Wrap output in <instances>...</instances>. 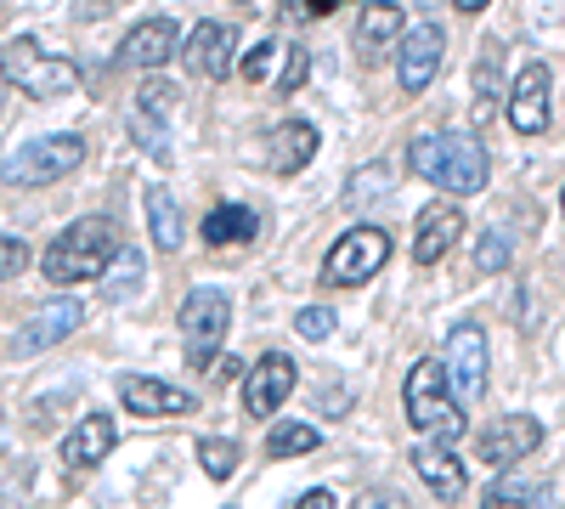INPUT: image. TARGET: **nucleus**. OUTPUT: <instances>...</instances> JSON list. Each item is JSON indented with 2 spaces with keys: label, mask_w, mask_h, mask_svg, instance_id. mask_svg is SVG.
<instances>
[{
  "label": "nucleus",
  "mask_w": 565,
  "mask_h": 509,
  "mask_svg": "<svg viewBox=\"0 0 565 509\" xmlns=\"http://www.w3.org/2000/svg\"><path fill=\"white\" fill-rule=\"evenodd\" d=\"M402 7L396 0H373V7H362V18H356V40H362V52L373 57V52H385V45L396 40L402 45Z\"/></svg>",
  "instance_id": "21"
},
{
  "label": "nucleus",
  "mask_w": 565,
  "mask_h": 509,
  "mask_svg": "<svg viewBox=\"0 0 565 509\" xmlns=\"http://www.w3.org/2000/svg\"><path fill=\"white\" fill-rule=\"evenodd\" d=\"M345 407H351V396H345V391H322V413H334V420H340Z\"/></svg>",
  "instance_id": "38"
},
{
  "label": "nucleus",
  "mask_w": 565,
  "mask_h": 509,
  "mask_svg": "<svg viewBox=\"0 0 565 509\" xmlns=\"http://www.w3.org/2000/svg\"><path fill=\"white\" fill-rule=\"evenodd\" d=\"M0 108H7V74H0Z\"/></svg>",
  "instance_id": "41"
},
{
  "label": "nucleus",
  "mask_w": 565,
  "mask_h": 509,
  "mask_svg": "<svg viewBox=\"0 0 565 509\" xmlns=\"http://www.w3.org/2000/svg\"><path fill=\"white\" fill-rule=\"evenodd\" d=\"M441 57H447V34H441V23L424 18L418 29H407V34H402V57H396V79H402V91H424V85L441 74Z\"/></svg>",
  "instance_id": "12"
},
{
  "label": "nucleus",
  "mask_w": 565,
  "mask_h": 509,
  "mask_svg": "<svg viewBox=\"0 0 565 509\" xmlns=\"http://www.w3.org/2000/svg\"><path fill=\"white\" fill-rule=\"evenodd\" d=\"M317 159V125L311 119H282L271 130V170L277 176H300Z\"/></svg>",
  "instance_id": "20"
},
{
  "label": "nucleus",
  "mask_w": 565,
  "mask_h": 509,
  "mask_svg": "<svg viewBox=\"0 0 565 509\" xmlns=\"http://www.w3.org/2000/svg\"><path fill=\"white\" fill-rule=\"evenodd\" d=\"M413 470H418V481L430 487L441 503H458V498L469 492V470H463V458H458L447 442H424V447H413Z\"/></svg>",
  "instance_id": "18"
},
{
  "label": "nucleus",
  "mask_w": 565,
  "mask_h": 509,
  "mask_svg": "<svg viewBox=\"0 0 565 509\" xmlns=\"http://www.w3.org/2000/svg\"><path fill=\"white\" fill-rule=\"evenodd\" d=\"M130 130H136V142L148 148V153H159V159H170V136H164V119L153 125V114L148 108H136V119H130Z\"/></svg>",
  "instance_id": "30"
},
{
  "label": "nucleus",
  "mask_w": 565,
  "mask_h": 509,
  "mask_svg": "<svg viewBox=\"0 0 565 509\" xmlns=\"http://www.w3.org/2000/svg\"><path fill=\"white\" fill-rule=\"evenodd\" d=\"M476 266L481 272H503L509 266V238L503 233H481L476 238Z\"/></svg>",
  "instance_id": "32"
},
{
  "label": "nucleus",
  "mask_w": 565,
  "mask_h": 509,
  "mask_svg": "<svg viewBox=\"0 0 565 509\" xmlns=\"http://www.w3.org/2000/svg\"><path fill=\"white\" fill-rule=\"evenodd\" d=\"M119 250H125V244H119V226H114L108 215H85V221L68 226V233H57L52 244H45L40 272L52 277L57 289H74V284H90V277H103L108 261H114Z\"/></svg>",
  "instance_id": "2"
},
{
  "label": "nucleus",
  "mask_w": 565,
  "mask_h": 509,
  "mask_svg": "<svg viewBox=\"0 0 565 509\" xmlns=\"http://www.w3.org/2000/svg\"><path fill=\"white\" fill-rule=\"evenodd\" d=\"M532 503H537V487L521 476H498L481 498V509H532Z\"/></svg>",
  "instance_id": "26"
},
{
  "label": "nucleus",
  "mask_w": 565,
  "mask_h": 509,
  "mask_svg": "<svg viewBox=\"0 0 565 509\" xmlns=\"http://www.w3.org/2000/svg\"><path fill=\"white\" fill-rule=\"evenodd\" d=\"M391 188H396L391 165H367V170H356V181L345 188V199H351V204H367V199H391Z\"/></svg>",
  "instance_id": "28"
},
{
  "label": "nucleus",
  "mask_w": 565,
  "mask_h": 509,
  "mask_svg": "<svg viewBox=\"0 0 565 509\" xmlns=\"http://www.w3.org/2000/svg\"><path fill=\"white\" fill-rule=\"evenodd\" d=\"M79 165H85V136L52 130V136H34V142L12 148L7 165H0V176H7L12 188H52V181L74 176Z\"/></svg>",
  "instance_id": "4"
},
{
  "label": "nucleus",
  "mask_w": 565,
  "mask_h": 509,
  "mask_svg": "<svg viewBox=\"0 0 565 509\" xmlns=\"http://www.w3.org/2000/svg\"><path fill=\"white\" fill-rule=\"evenodd\" d=\"M114 447H119V431H114L108 413H85V420L63 436V465L68 470H97Z\"/></svg>",
  "instance_id": "19"
},
{
  "label": "nucleus",
  "mask_w": 565,
  "mask_h": 509,
  "mask_svg": "<svg viewBox=\"0 0 565 509\" xmlns=\"http://www.w3.org/2000/svg\"><path fill=\"white\" fill-rule=\"evenodd\" d=\"M119 402L130 413H141V420H181V413H193L199 396L193 391H181L170 380H141V374H125L119 380Z\"/></svg>",
  "instance_id": "13"
},
{
  "label": "nucleus",
  "mask_w": 565,
  "mask_h": 509,
  "mask_svg": "<svg viewBox=\"0 0 565 509\" xmlns=\"http://www.w3.org/2000/svg\"><path fill=\"white\" fill-rule=\"evenodd\" d=\"M407 170L418 181H430V188H441L447 199H469L487 188L492 159L476 130H424L407 142Z\"/></svg>",
  "instance_id": "1"
},
{
  "label": "nucleus",
  "mask_w": 565,
  "mask_h": 509,
  "mask_svg": "<svg viewBox=\"0 0 565 509\" xmlns=\"http://www.w3.org/2000/svg\"><path fill=\"white\" fill-rule=\"evenodd\" d=\"M334 7H340V0H306V12H317V18H322V12H334Z\"/></svg>",
  "instance_id": "40"
},
{
  "label": "nucleus",
  "mask_w": 565,
  "mask_h": 509,
  "mask_svg": "<svg viewBox=\"0 0 565 509\" xmlns=\"http://www.w3.org/2000/svg\"><path fill=\"white\" fill-rule=\"evenodd\" d=\"M0 74L18 79L29 97H63V91L79 85V68L68 57H45L34 40H12L7 57H0Z\"/></svg>",
  "instance_id": "7"
},
{
  "label": "nucleus",
  "mask_w": 565,
  "mask_h": 509,
  "mask_svg": "<svg viewBox=\"0 0 565 509\" xmlns=\"http://www.w3.org/2000/svg\"><path fill=\"white\" fill-rule=\"evenodd\" d=\"M232 45H238V34H232L226 23H199L193 34L181 40V57H186V68H193V79H226L232 74Z\"/></svg>",
  "instance_id": "14"
},
{
  "label": "nucleus",
  "mask_w": 565,
  "mask_h": 509,
  "mask_svg": "<svg viewBox=\"0 0 565 509\" xmlns=\"http://www.w3.org/2000/svg\"><path fill=\"white\" fill-rule=\"evenodd\" d=\"M509 125L521 130V136H543L548 130V119H554V108H548V63H521V74L509 79Z\"/></svg>",
  "instance_id": "11"
},
{
  "label": "nucleus",
  "mask_w": 565,
  "mask_h": 509,
  "mask_svg": "<svg viewBox=\"0 0 565 509\" xmlns=\"http://www.w3.org/2000/svg\"><path fill=\"white\" fill-rule=\"evenodd\" d=\"M226 329H232V300L221 289H193L181 300V346H186V362L199 368H215L221 346H226Z\"/></svg>",
  "instance_id": "6"
},
{
  "label": "nucleus",
  "mask_w": 565,
  "mask_h": 509,
  "mask_svg": "<svg viewBox=\"0 0 565 509\" xmlns=\"http://www.w3.org/2000/svg\"><path fill=\"white\" fill-rule=\"evenodd\" d=\"M295 329H300L306 340H328V335H334V311L306 306V311H295Z\"/></svg>",
  "instance_id": "34"
},
{
  "label": "nucleus",
  "mask_w": 565,
  "mask_h": 509,
  "mask_svg": "<svg viewBox=\"0 0 565 509\" xmlns=\"http://www.w3.org/2000/svg\"><path fill=\"white\" fill-rule=\"evenodd\" d=\"M266 453H271V458H306V453H317V425H306V420H282V425H271Z\"/></svg>",
  "instance_id": "24"
},
{
  "label": "nucleus",
  "mask_w": 565,
  "mask_h": 509,
  "mask_svg": "<svg viewBox=\"0 0 565 509\" xmlns=\"http://www.w3.org/2000/svg\"><path fill=\"white\" fill-rule=\"evenodd\" d=\"M295 509H340V498L328 492V487H311V492H306V498H300Z\"/></svg>",
  "instance_id": "36"
},
{
  "label": "nucleus",
  "mask_w": 565,
  "mask_h": 509,
  "mask_svg": "<svg viewBox=\"0 0 565 509\" xmlns=\"http://www.w3.org/2000/svg\"><path fill=\"white\" fill-rule=\"evenodd\" d=\"M175 52H181V29H175L170 18H148V23H136V29L125 34L119 63H125V68H153V74H159Z\"/></svg>",
  "instance_id": "15"
},
{
  "label": "nucleus",
  "mask_w": 565,
  "mask_h": 509,
  "mask_svg": "<svg viewBox=\"0 0 565 509\" xmlns=\"http://www.w3.org/2000/svg\"><path fill=\"white\" fill-rule=\"evenodd\" d=\"M385 261H391V233H385V226H373V221H362V226H351V233H340V244L328 250L322 284L328 289H362Z\"/></svg>",
  "instance_id": "5"
},
{
  "label": "nucleus",
  "mask_w": 565,
  "mask_h": 509,
  "mask_svg": "<svg viewBox=\"0 0 565 509\" xmlns=\"http://www.w3.org/2000/svg\"><path fill=\"white\" fill-rule=\"evenodd\" d=\"M141 277H148L141 255H136V250H119V272H108V295H114V300L136 295V289H141Z\"/></svg>",
  "instance_id": "29"
},
{
  "label": "nucleus",
  "mask_w": 565,
  "mask_h": 509,
  "mask_svg": "<svg viewBox=\"0 0 565 509\" xmlns=\"http://www.w3.org/2000/svg\"><path fill=\"white\" fill-rule=\"evenodd\" d=\"M559 210H565V193H559Z\"/></svg>",
  "instance_id": "42"
},
{
  "label": "nucleus",
  "mask_w": 565,
  "mask_h": 509,
  "mask_svg": "<svg viewBox=\"0 0 565 509\" xmlns=\"http://www.w3.org/2000/svg\"><path fill=\"white\" fill-rule=\"evenodd\" d=\"M458 238H463L458 204H430V210H418V221H413V261H418V266H436V261L452 255Z\"/></svg>",
  "instance_id": "16"
},
{
  "label": "nucleus",
  "mask_w": 565,
  "mask_h": 509,
  "mask_svg": "<svg viewBox=\"0 0 565 509\" xmlns=\"http://www.w3.org/2000/svg\"><path fill=\"white\" fill-rule=\"evenodd\" d=\"M141 204H148V233H153V244L164 250V255H175L181 250V238H186V226H181V210H175V199L159 188V181H153V188L148 193H141Z\"/></svg>",
  "instance_id": "22"
},
{
  "label": "nucleus",
  "mask_w": 565,
  "mask_h": 509,
  "mask_svg": "<svg viewBox=\"0 0 565 509\" xmlns=\"http://www.w3.org/2000/svg\"><path fill=\"white\" fill-rule=\"evenodd\" d=\"M492 7V0H458V12H469V18H476V12H487Z\"/></svg>",
  "instance_id": "39"
},
{
  "label": "nucleus",
  "mask_w": 565,
  "mask_h": 509,
  "mask_svg": "<svg viewBox=\"0 0 565 509\" xmlns=\"http://www.w3.org/2000/svg\"><path fill=\"white\" fill-rule=\"evenodd\" d=\"M543 447V425L532 420V413H503V420H492L481 436H476V458L487 470H509L521 465L526 453Z\"/></svg>",
  "instance_id": "9"
},
{
  "label": "nucleus",
  "mask_w": 565,
  "mask_h": 509,
  "mask_svg": "<svg viewBox=\"0 0 565 509\" xmlns=\"http://www.w3.org/2000/svg\"><path fill=\"white\" fill-rule=\"evenodd\" d=\"M85 322V306L68 295V300H45L29 322H23V335H18V351L23 357H34V351H52V346H63L74 329Z\"/></svg>",
  "instance_id": "17"
},
{
  "label": "nucleus",
  "mask_w": 565,
  "mask_h": 509,
  "mask_svg": "<svg viewBox=\"0 0 565 509\" xmlns=\"http://www.w3.org/2000/svg\"><path fill=\"white\" fill-rule=\"evenodd\" d=\"M407 425L424 436V442H458L469 431V413L463 402L452 396V380H447V362L441 357H418L413 374H407Z\"/></svg>",
  "instance_id": "3"
},
{
  "label": "nucleus",
  "mask_w": 565,
  "mask_h": 509,
  "mask_svg": "<svg viewBox=\"0 0 565 509\" xmlns=\"http://www.w3.org/2000/svg\"><path fill=\"white\" fill-rule=\"evenodd\" d=\"M249 238H255V210H244V204H215V210L204 215V244L226 250V244H249Z\"/></svg>",
  "instance_id": "23"
},
{
  "label": "nucleus",
  "mask_w": 565,
  "mask_h": 509,
  "mask_svg": "<svg viewBox=\"0 0 565 509\" xmlns=\"http://www.w3.org/2000/svg\"><path fill=\"white\" fill-rule=\"evenodd\" d=\"M447 380L458 402H481L487 396V329L481 322H458L447 335Z\"/></svg>",
  "instance_id": "8"
},
{
  "label": "nucleus",
  "mask_w": 565,
  "mask_h": 509,
  "mask_svg": "<svg viewBox=\"0 0 565 509\" xmlns=\"http://www.w3.org/2000/svg\"><path fill=\"white\" fill-rule=\"evenodd\" d=\"M306 68H311V57L300 52V45H289V52H282V79H277V91H300V85H306Z\"/></svg>",
  "instance_id": "35"
},
{
  "label": "nucleus",
  "mask_w": 565,
  "mask_h": 509,
  "mask_svg": "<svg viewBox=\"0 0 565 509\" xmlns=\"http://www.w3.org/2000/svg\"><path fill=\"white\" fill-rule=\"evenodd\" d=\"M271 63H277V45H271V40H255V45H249V57L238 63V74H244L249 85H260V79L271 74Z\"/></svg>",
  "instance_id": "31"
},
{
  "label": "nucleus",
  "mask_w": 565,
  "mask_h": 509,
  "mask_svg": "<svg viewBox=\"0 0 565 509\" xmlns=\"http://www.w3.org/2000/svg\"><path fill=\"white\" fill-rule=\"evenodd\" d=\"M29 261H34V255H29V244H23V238L0 233V284H7V277H18Z\"/></svg>",
  "instance_id": "33"
},
{
  "label": "nucleus",
  "mask_w": 565,
  "mask_h": 509,
  "mask_svg": "<svg viewBox=\"0 0 565 509\" xmlns=\"http://www.w3.org/2000/svg\"><path fill=\"white\" fill-rule=\"evenodd\" d=\"M356 509H407V503H402L396 492H362V498H356Z\"/></svg>",
  "instance_id": "37"
},
{
  "label": "nucleus",
  "mask_w": 565,
  "mask_h": 509,
  "mask_svg": "<svg viewBox=\"0 0 565 509\" xmlns=\"http://www.w3.org/2000/svg\"><path fill=\"white\" fill-rule=\"evenodd\" d=\"M498 63H503V52H498V40H487V52H481V63H476V79H469V97H476V125L492 114V103H498Z\"/></svg>",
  "instance_id": "25"
},
{
  "label": "nucleus",
  "mask_w": 565,
  "mask_h": 509,
  "mask_svg": "<svg viewBox=\"0 0 565 509\" xmlns=\"http://www.w3.org/2000/svg\"><path fill=\"white\" fill-rule=\"evenodd\" d=\"M199 465H204V476H210V481H226L232 470H238V442H226V436L199 442Z\"/></svg>",
  "instance_id": "27"
},
{
  "label": "nucleus",
  "mask_w": 565,
  "mask_h": 509,
  "mask_svg": "<svg viewBox=\"0 0 565 509\" xmlns=\"http://www.w3.org/2000/svg\"><path fill=\"white\" fill-rule=\"evenodd\" d=\"M295 380H300L295 357L266 351L249 374H244V413H249V420H271V413L295 396Z\"/></svg>",
  "instance_id": "10"
}]
</instances>
